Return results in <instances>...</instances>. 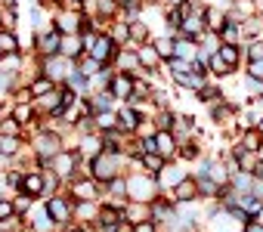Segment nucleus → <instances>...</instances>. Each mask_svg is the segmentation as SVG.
<instances>
[{
	"mask_svg": "<svg viewBox=\"0 0 263 232\" xmlns=\"http://www.w3.org/2000/svg\"><path fill=\"white\" fill-rule=\"evenodd\" d=\"M127 167H130V158H127L124 152H102V155H96V158L90 161V177H93L96 183L108 186L111 180L124 177Z\"/></svg>",
	"mask_w": 263,
	"mask_h": 232,
	"instance_id": "f257e3e1",
	"label": "nucleus"
},
{
	"mask_svg": "<svg viewBox=\"0 0 263 232\" xmlns=\"http://www.w3.org/2000/svg\"><path fill=\"white\" fill-rule=\"evenodd\" d=\"M161 195L158 189V180L149 177V173H127V198L130 201H143V204H152L155 198Z\"/></svg>",
	"mask_w": 263,
	"mask_h": 232,
	"instance_id": "f03ea898",
	"label": "nucleus"
},
{
	"mask_svg": "<svg viewBox=\"0 0 263 232\" xmlns=\"http://www.w3.org/2000/svg\"><path fill=\"white\" fill-rule=\"evenodd\" d=\"M81 155H78V149H65V152H59L53 161H50V173H56L65 186L68 183H74V180H81Z\"/></svg>",
	"mask_w": 263,
	"mask_h": 232,
	"instance_id": "7ed1b4c3",
	"label": "nucleus"
},
{
	"mask_svg": "<svg viewBox=\"0 0 263 232\" xmlns=\"http://www.w3.org/2000/svg\"><path fill=\"white\" fill-rule=\"evenodd\" d=\"M65 195L71 201H102L105 198V186L96 183L93 177H81V180H74V183L65 186Z\"/></svg>",
	"mask_w": 263,
	"mask_h": 232,
	"instance_id": "20e7f679",
	"label": "nucleus"
},
{
	"mask_svg": "<svg viewBox=\"0 0 263 232\" xmlns=\"http://www.w3.org/2000/svg\"><path fill=\"white\" fill-rule=\"evenodd\" d=\"M44 204H47V214L53 217V223H56V226H62V229H68V226H71V220H74V214H71L74 201H71L65 192H56V195L44 198Z\"/></svg>",
	"mask_w": 263,
	"mask_h": 232,
	"instance_id": "39448f33",
	"label": "nucleus"
},
{
	"mask_svg": "<svg viewBox=\"0 0 263 232\" xmlns=\"http://www.w3.org/2000/svg\"><path fill=\"white\" fill-rule=\"evenodd\" d=\"M118 53H121V47L102 31V34H96L93 37V44H90V50H87V56H93L102 68H108V65H115V59H118Z\"/></svg>",
	"mask_w": 263,
	"mask_h": 232,
	"instance_id": "423d86ee",
	"label": "nucleus"
},
{
	"mask_svg": "<svg viewBox=\"0 0 263 232\" xmlns=\"http://www.w3.org/2000/svg\"><path fill=\"white\" fill-rule=\"evenodd\" d=\"M59 50H62V34H59L56 28L41 31V34H31V53H37L41 59L59 56Z\"/></svg>",
	"mask_w": 263,
	"mask_h": 232,
	"instance_id": "0eeeda50",
	"label": "nucleus"
},
{
	"mask_svg": "<svg viewBox=\"0 0 263 232\" xmlns=\"http://www.w3.org/2000/svg\"><path fill=\"white\" fill-rule=\"evenodd\" d=\"M41 71H44L56 87H62V84L68 81V74L74 71V62H71V59H65V56H50V59H44V62H41Z\"/></svg>",
	"mask_w": 263,
	"mask_h": 232,
	"instance_id": "6e6552de",
	"label": "nucleus"
},
{
	"mask_svg": "<svg viewBox=\"0 0 263 232\" xmlns=\"http://www.w3.org/2000/svg\"><path fill=\"white\" fill-rule=\"evenodd\" d=\"M81 25H84V13H74V10H68V7H62V10L53 13V28H56L62 37L81 34Z\"/></svg>",
	"mask_w": 263,
	"mask_h": 232,
	"instance_id": "1a4fd4ad",
	"label": "nucleus"
},
{
	"mask_svg": "<svg viewBox=\"0 0 263 232\" xmlns=\"http://www.w3.org/2000/svg\"><path fill=\"white\" fill-rule=\"evenodd\" d=\"M118 111V130L121 133H130V137H134V133H140V127H143V121H146V114L140 111V108H134V105H118L115 108Z\"/></svg>",
	"mask_w": 263,
	"mask_h": 232,
	"instance_id": "9d476101",
	"label": "nucleus"
},
{
	"mask_svg": "<svg viewBox=\"0 0 263 232\" xmlns=\"http://www.w3.org/2000/svg\"><path fill=\"white\" fill-rule=\"evenodd\" d=\"M25 223H28V232H56V223L47 214V204L44 201H34L31 204V210L25 214Z\"/></svg>",
	"mask_w": 263,
	"mask_h": 232,
	"instance_id": "9b49d317",
	"label": "nucleus"
},
{
	"mask_svg": "<svg viewBox=\"0 0 263 232\" xmlns=\"http://www.w3.org/2000/svg\"><path fill=\"white\" fill-rule=\"evenodd\" d=\"M19 192L31 195L34 201H44L47 198V170H25V180H22Z\"/></svg>",
	"mask_w": 263,
	"mask_h": 232,
	"instance_id": "f8f14e48",
	"label": "nucleus"
},
{
	"mask_svg": "<svg viewBox=\"0 0 263 232\" xmlns=\"http://www.w3.org/2000/svg\"><path fill=\"white\" fill-rule=\"evenodd\" d=\"M108 93L115 96V102H118V105L130 102V99H134V78L115 71V78H111V84H108Z\"/></svg>",
	"mask_w": 263,
	"mask_h": 232,
	"instance_id": "ddd939ff",
	"label": "nucleus"
},
{
	"mask_svg": "<svg viewBox=\"0 0 263 232\" xmlns=\"http://www.w3.org/2000/svg\"><path fill=\"white\" fill-rule=\"evenodd\" d=\"M167 198H171L174 204H192V201H198V198H201V195H198V180L189 173V177H186V180L167 195Z\"/></svg>",
	"mask_w": 263,
	"mask_h": 232,
	"instance_id": "4468645a",
	"label": "nucleus"
},
{
	"mask_svg": "<svg viewBox=\"0 0 263 232\" xmlns=\"http://www.w3.org/2000/svg\"><path fill=\"white\" fill-rule=\"evenodd\" d=\"M102 152H105V146H102V133H84V137H78V155H81V158L93 161V158L102 155Z\"/></svg>",
	"mask_w": 263,
	"mask_h": 232,
	"instance_id": "2eb2a0df",
	"label": "nucleus"
},
{
	"mask_svg": "<svg viewBox=\"0 0 263 232\" xmlns=\"http://www.w3.org/2000/svg\"><path fill=\"white\" fill-rule=\"evenodd\" d=\"M201 19H204L208 34H217V37H220V31H223V28H226V22H229V16H226L220 7H214V4L201 10Z\"/></svg>",
	"mask_w": 263,
	"mask_h": 232,
	"instance_id": "dca6fc26",
	"label": "nucleus"
},
{
	"mask_svg": "<svg viewBox=\"0 0 263 232\" xmlns=\"http://www.w3.org/2000/svg\"><path fill=\"white\" fill-rule=\"evenodd\" d=\"M155 152H158L161 158L174 161V158H177V152H180V143H177V137H174L171 130H155Z\"/></svg>",
	"mask_w": 263,
	"mask_h": 232,
	"instance_id": "f3484780",
	"label": "nucleus"
},
{
	"mask_svg": "<svg viewBox=\"0 0 263 232\" xmlns=\"http://www.w3.org/2000/svg\"><path fill=\"white\" fill-rule=\"evenodd\" d=\"M186 177H189V173H186L183 167H171V164H167V167L158 173V189H161V195H171V192L186 180Z\"/></svg>",
	"mask_w": 263,
	"mask_h": 232,
	"instance_id": "a211bd4d",
	"label": "nucleus"
},
{
	"mask_svg": "<svg viewBox=\"0 0 263 232\" xmlns=\"http://www.w3.org/2000/svg\"><path fill=\"white\" fill-rule=\"evenodd\" d=\"M211 118H214V124H220V127H229V124H238V108L232 105V102H217V105H211Z\"/></svg>",
	"mask_w": 263,
	"mask_h": 232,
	"instance_id": "6ab92c4d",
	"label": "nucleus"
},
{
	"mask_svg": "<svg viewBox=\"0 0 263 232\" xmlns=\"http://www.w3.org/2000/svg\"><path fill=\"white\" fill-rule=\"evenodd\" d=\"M25 149H28V140H22V137H0V158L16 161Z\"/></svg>",
	"mask_w": 263,
	"mask_h": 232,
	"instance_id": "aec40b11",
	"label": "nucleus"
},
{
	"mask_svg": "<svg viewBox=\"0 0 263 232\" xmlns=\"http://www.w3.org/2000/svg\"><path fill=\"white\" fill-rule=\"evenodd\" d=\"M59 56H65V59H71V62H78L81 56H87L84 37H81V34H68V37H62V50H59Z\"/></svg>",
	"mask_w": 263,
	"mask_h": 232,
	"instance_id": "412c9836",
	"label": "nucleus"
},
{
	"mask_svg": "<svg viewBox=\"0 0 263 232\" xmlns=\"http://www.w3.org/2000/svg\"><path fill=\"white\" fill-rule=\"evenodd\" d=\"M124 223H130V226H137V223H146V220H152V214H149V204H143V201H127V207H124Z\"/></svg>",
	"mask_w": 263,
	"mask_h": 232,
	"instance_id": "4be33fe9",
	"label": "nucleus"
},
{
	"mask_svg": "<svg viewBox=\"0 0 263 232\" xmlns=\"http://www.w3.org/2000/svg\"><path fill=\"white\" fill-rule=\"evenodd\" d=\"M167 164H171V161H167V158H161L158 152H149V155H143V158H140V170H143V173H149V177H155V180H158V173H161Z\"/></svg>",
	"mask_w": 263,
	"mask_h": 232,
	"instance_id": "5701e85b",
	"label": "nucleus"
},
{
	"mask_svg": "<svg viewBox=\"0 0 263 232\" xmlns=\"http://www.w3.org/2000/svg\"><path fill=\"white\" fill-rule=\"evenodd\" d=\"M25 87H28V93H31V99H34V102H37V99H44V96H50V93L56 90V84H53L47 74H37V78H34V81H28Z\"/></svg>",
	"mask_w": 263,
	"mask_h": 232,
	"instance_id": "b1692460",
	"label": "nucleus"
},
{
	"mask_svg": "<svg viewBox=\"0 0 263 232\" xmlns=\"http://www.w3.org/2000/svg\"><path fill=\"white\" fill-rule=\"evenodd\" d=\"M105 34H108L118 47H130V25H127V19H115L111 28H105Z\"/></svg>",
	"mask_w": 263,
	"mask_h": 232,
	"instance_id": "393cba45",
	"label": "nucleus"
},
{
	"mask_svg": "<svg viewBox=\"0 0 263 232\" xmlns=\"http://www.w3.org/2000/svg\"><path fill=\"white\" fill-rule=\"evenodd\" d=\"M174 56L177 59H186V62H195L198 59V44L195 41H186V37H174Z\"/></svg>",
	"mask_w": 263,
	"mask_h": 232,
	"instance_id": "a878e982",
	"label": "nucleus"
},
{
	"mask_svg": "<svg viewBox=\"0 0 263 232\" xmlns=\"http://www.w3.org/2000/svg\"><path fill=\"white\" fill-rule=\"evenodd\" d=\"M0 53H4V56L25 53V50H22V37H19L16 31H0Z\"/></svg>",
	"mask_w": 263,
	"mask_h": 232,
	"instance_id": "bb28decb",
	"label": "nucleus"
},
{
	"mask_svg": "<svg viewBox=\"0 0 263 232\" xmlns=\"http://www.w3.org/2000/svg\"><path fill=\"white\" fill-rule=\"evenodd\" d=\"M31 28H34V34L50 31V28H53V13H47V10H41V7H31Z\"/></svg>",
	"mask_w": 263,
	"mask_h": 232,
	"instance_id": "cd10ccee",
	"label": "nucleus"
},
{
	"mask_svg": "<svg viewBox=\"0 0 263 232\" xmlns=\"http://www.w3.org/2000/svg\"><path fill=\"white\" fill-rule=\"evenodd\" d=\"M241 37H245V34H241V25L232 22V19H229L226 28L220 31V44H226V47H241Z\"/></svg>",
	"mask_w": 263,
	"mask_h": 232,
	"instance_id": "c85d7f7f",
	"label": "nucleus"
},
{
	"mask_svg": "<svg viewBox=\"0 0 263 232\" xmlns=\"http://www.w3.org/2000/svg\"><path fill=\"white\" fill-rule=\"evenodd\" d=\"M0 137H28V130L13 118V114H4V118H0Z\"/></svg>",
	"mask_w": 263,
	"mask_h": 232,
	"instance_id": "c756f323",
	"label": "nucleus"
},
{
	"mask_svg": "<svg viewBox=\"0 0 263 232\" xmlns=\"http://www.w3.org/2000/svg\"><path fill=\"white\" fill-rule=\"evenodd\" d=\"M204 62H208V71H211V78H229V74H235V68H229V65L220 59V53H214V56H204Z\"/></svg>",
	"mask_w": 263,
	"mask_h": 232,
	"instance_id": "7c9ffc66",
	"label": "nucleus"
},
{
	"mask_svg": "<svg viewBox=\"0 0 263 232\" xmlns=\"http://www.w3.org/2000/svg\"><path fill=\"white\" fill-rule=\"evenodd\" d=\"M174 84L177 87H183V90H201L204 84H208V78L204 74H195V71H186V74H180V78H174Z\"/></svg>",
	"mask_w": 263,
	"mask_h": 232,
	"instance_id": "2f4dec72",
	"label": "nucleus"
},
{
	"mask_svg": "<svg viewBox=\"0 0 263 232\" xmlns=\"http://www.w3.org/2000/svg\"><path fill=\"white\" fill-rule=\"evenodd\" d=\"M152 47L158 50L161 62H171V59H174V37H167V34H158V37H152Z\"/></svg>",
	"mask_w": 263,
	"mask_h": 232,
	"instance_id": "473e14b6",
	"label": "nucleus"
},
{
	"mask_svg": "<svg viewBox=\"0 0 263 232\" xmlns=\"http://www.w3.org/2000/svg\"><path fill=\"white\" fill-rule=\"evenodd\" d=\"M177 118H180V114H177L174 108H164V111H158V114H155V130H171V133H174V127H177Z\"/></svg>",
	"mask_w": 263,
	"mask_h": 232,
	"instance_id": "72a5a7b5",
	"label": "nucleus"
},
{
	"mask_svg": "<svg viewBox=\"0 0 263 232\" xmlns=\"http://www.w3.org/2000/svg\"><path fill=\"white\" fill-rule=\"evenodd\" d=\"M220 59L229 65V68H235L238 71V62H241V47H226V44H220Z\"/></svg>",
	"mask_w": 263,
	"mask_h": 232,
	"instance_id": "f704fd0d",
	"label": "nucleus"
},
{
	"mask_svg": "<svg viewBox=\"0 0 263 232\" xmlns=\"http://www.w3.org/2000/svg\"><path fill=\"white\" fill-rule=\"evenodd\" d=\"M260 146H263V137L257 133V130H245L241 133V143H238V149H245V152H260Z\"/></svg>",
	"mask_w": 263,
	"mask_h": 232,
	"instance_id": "c9c22d12",
	"label": "nucleus"
},
{
	"mask_svg": "<svg viewBox=\"0 0 263 232\" xmlns=\"http://www.w3.org/2000/svg\"><path fill=\"white\" fill-rule=\"evenodd\" d=\"M198 99L208 102V105H217V102H223V90L214 87V84H204V87L198 90Z\"/></svg>",
	"mask_w": 263,
	"mask_h": 232,
	"instance_id": "e433bc0d",
	"label": "nucleus"
},
{
	"mask_svg": "<svg viewBox=\"0 0 263 232\" xmlns=\"http://www.w3.org/2000/svg\"><path fill=\"white\" fill-rule=\"evenodd\" d=\"M0 22H4V31H16V25H19V7L0 10Z\"/></svg>",
	"mask_w": 263,
	"mask_h": 232,
	"instance_id": "4c0bfd02",
	"label": "nucleus"
},
{
	"mask_svg": "<svg viewBox=\"0 0 263 232\" xmlns=\"http://www.w3.org/2000/svg\"><path fill=\"white\" fill-rule=\"evenodd\" d=\"M78 68H81V74H87V78H96V74L102 71V65H99L93 56H81V59H78Z\"/></svg>",
	"mask_w": 263,
	"mask_h": 232,
	"instance_id": "58836bf2",
	"label": "nucleus"
},
{
	"mask_svg": "<svg viewBox=\"0 0 263 232\" xmlns=\"http://www.w3.org/2000/svg\"><path fill=\"white\" fill-rule=\"evenodd\" d=\"M245 56H248V62H263V41L257 37V41H248L245 44Z\"/></svg>",
	"mask_w": 263,
	"mask_h": 232,
	"instance_id": "ea45409f",
	"label": "nucleus"
},
{
	"mask_svg": "<svg viewBox=\"0 0 263 232\" xmlns=\"http://www.w3.org/2000/svg\"><path fill=\"white\" fill-rule=\"evenodd\" d=\"M180 158H186V161H198V155H201V146L195 143V140H189V143H183L180 146V152H177Z\"/></svg>",
	"mask_w": 263,
	"mask_h": 232,
	"instance_id": "a19ab883",
	"label": "nucleus"
},
{
	"mask_svg": "<svg viewBox=\"0 0 263 232\" xmlns=\"http://www.w3.org/2000/svg\"><path fill=\"white\" fill-rule=\"evenodd\" d=\"M105 195H115V198H127V177H118L105 186Z\"/></svg>",
	"mask_w": 263,
	"mask_h": 232,
	"instance_id": "79ce46f5",
	"label": "nucleus"
},
{
	"mask_svg": "<svg viewBox=\"0 0 263 232\" xmlns=\"http://www.w3.org/2000/svg\"><path fill=\"white\" fill-rule=\"evenodd\" d=\"M13 217H16V204H13V195L0 198V223H7V220H13Z\"/></svg>",
	"mask_w": 263,
	"mask_h": 232,
	"instance_id": "37998d69",
	"label": "nucleus"
},
{
	"mask_svg": "<svg viewBox=\"0 0 263 232\" xmlns=\"http://www.w3.org/2000/svg\"><path fill=\"white\" fill-rule=\"evenodd\" d=\"M248 74L263 84V62H248Z\"/></svg>",
	"mask_w": 263,
	"mask_h": 232,
	"instance_id": "c03bdc74",
	"label": "nucleus"
},
{
	"mask_svg": "<svg viewBox=\"0 0 263 232\" xmlns=\"http://www.w3.org/2000/svg\"><path fill=\"white\" fill-rule=\"evenodd\" d=\"M134 232H158V223L155 220H146V223H137Z\"/></svg>",
	"mask_w": 263,
	"mask_h": 232,
	"instance_id": "a18cd8bd",
	"label": "nucleus"
},
{
	"mask_svg": "<svg viewBox=\"0 0 263 232\" xmlns=\"http://www.w3.org/2000/svg\"><path fill=\"white\" fill-rule=\"evenodd\" d=\"M241 232H263V223H260V220H248Z\"/></svg>",
	"mask_w": 263,
	"mask_h": 232,
	"instance_id": "49530a36",
	"label": "nucleus"
},
{
	"mask_svg": "<svg viewBox=\"0 0 263 232\" xmlns=\"http://www.w3.org/2000/svg\"><path fill=\"white\" fill-rule=\"evenodd\" d=\"M4 114H10V99H0V118Z\"/></svg>",
	"mask_w": 263,
	"mask_h": 232,
	"instance_id": "de8ad7c7",
	"label": "nucleus"
},
{
	"mask_svg": "<svg viewBox=\"0 0 263 232\" xmlns=\"http://www.w3.org/2000/svg\"><path fill=\"white\" fill-rule=\"evenodd\" d=\"M7 7H19V0H0V10H7Z\"/></svg>",
	"mask_w": 263,
	"mask_h": 232,
	"instance_id": "09e8293b",
	"label": "nucleus"
},
{
	"mask_svg": "<svg viewBox=\"0 0 263 232\" xmlns=\"http://www.w3.org/2000/svg\"><path fill=\"white\" fill-rule=\"evenodd\" d=\"M167 7H183V4H189V0H164Z\"/></svg>",
	"mask_w": 263,
	"mask_h": 232,
	"instance_id": "8fccbe9b",
	"label": "nucleus"
},
{
	"mask_svg": "<svg viewBox=\"0 0 263 232\" xmlns=\"http://www.w3.org/2000/svg\"><path fill=\"white\" fill-rule=\"evenodd\" d=\"M65 232H90V229H84V226H68Z\"/></svg>",
	"mask_w": 263,
	"mask_h": 232,
	"instance_id": "3c124183",
	"label": "nucleus"
},
{
	"mask_svg": "<svg viewBox=\"0 0 263 232\" xmlns=\"http://www.w3.org/2000/svg\"><path fill=\"white\" fill-rule=\"evenodd\" d=\"M257 133H260V137H263V118H260V121H257Z\"/></svg>",
	"mask_w": 263,
	"mask_h": 232,
	"instance_id": "603ef678",
	"label": "nucleus"
},
{
	"mask_svg": "<svg viewBox=\"0 0 263 232\" xmlns=\"http://www.w3.org/2000/svg\"><path fill=\"white\" fill-rule=\"evenodd\" d=\"M257 102H263V87H260V96H257Z\"/></svg>",
	"mask_w": 263,
	"mask_h": 232,
	"instance_id": "864d4df0",
	"label": "nucleus"
},
{
	"mask_svg": "<svg viewBox=\"0 0 263 232\" xmlns=\"http://www.w3.org/2000/svg\"><path fill=\"white\" fill-rule=\"evenodd\" d=\"M0 31H4V22H0Z\"/></svg>",
	"mask_w": 263,
	"mask_h": 232,
	"instance_id": "5fc2aeb1",
	"label": "nucleus"
},
{
	"mask_svg": "<svg viewBox=\"0 0 263 232\" xmlns=\"http://www.w3.org/2000/svg\"><path fill=\"white\" fill-rule=\"evenodd\" d=\"M0 232H4V226H0Z\"/></svg>",
	"mask_w": 263,
	"mask_h": 232,
	"instance_id": "6e6d98bb",
	"label": "nucleus"
},
{
	"mask_svg": "<svg viewBox=\"0 0 263 232\" xmlns=\"http://www.w3.org/2000/svg\"><path fill=\"white\" fill-rule=\"evenodd\" d=\"M0 56H4V53H0Z\"/></svg>",
	"mask_w": 263,
	"mask_h": 232,
	"instance_id": "4d7b16f0",
	"label": "nucleus"
},
{
	"mask_svg": "<svg viewBox=\"0 0 263 232\" xmlns=\"http://www.w3.org/2000/svg\"><path fill=\"white\" fill-rule=\"evenodd\" d=\"M62 232H65V229H62Z\"/></svg>",
	"mask_w": 263,
	"mask_h": 232,
	"instance_id": "13d9d810",
	"label": "nucleus"
}]
</instances>
